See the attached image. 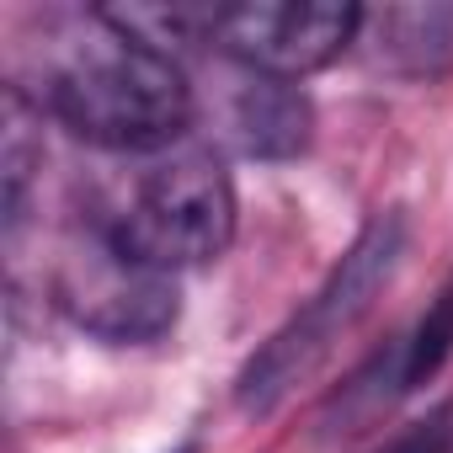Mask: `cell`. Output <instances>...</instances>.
<instances>
[{"label":"cell","instance_id":"obj_1","mask_svg":"<svg viewBox=\"0 0 453 453\" xmlns=\"http://www.w3.org/2000/svg\"><path fill=\"white\" fill-rule=\"evenodd\" d=\"M43 107L86 144L118 155H150L176 144L192 128V86L171 54H155L102 22L86 17V33L43 75Z\"/></svg>","mask_w":453,"mask_h":453},{"label":"cell","instance_id":"obj_2","mask_svg":"<svg viewBox=\"0 0 453 453\" xmlns=\"http://www.w3.org/2000/svg\"><path fill=\"white\" fill-rule=\"evenodd\" d=\"M405 241H411V224L400 208H384L363 224L357 241L347 246V257L320 283V294L246 357V368L235 379V405L246 416H273L294 395V384H304L326 363V352L373 310V299L395 278Z\"/></svg>","mask_w":453,"mask_h":453},{"label":"cell","instance_id":"obj_3","mask_svg":"<svg viewBox=\"0 0 453 453\" xmlns=\"http://www.w3.org/2000/svg\"><path fill=\"white\" fill-rule=\"evenodd\" d=\"M102 230L139 262L176 273V267H203L230 251L235 241V187L213 155H171L150 165L128 203L102 224Z\"/></svg>","mask_w":453,"mask_h":453},{"label":"cell","instance_id":"obj_4","mask_svg":"<svg viewBox=\"0 0 453 453\" xmlns=\"http://www.w3.org/2000/svg\"><path fill=\"white\" fill-rule=\"evenodd\" d=\"M54 304L86 336L112 347H139V342H160L176 326L181 288H176V273H160L128 257L96 224L75 246H65L54 267Z\"/></svg>","mask_w":453,"mask_h":453},{"label":"cell","instance_id":"obj_5","mask_svg":"<svg viewBox=\"0 0 453 453\" xmlns=\"http://www.w3.org/2000/svg\"><path fill=\"white\" fill-rule=\"evenodd\" d=\"M363 22L368 12L352 0H246V6H219L213 43L251 75L304 81L342 59V49L357 43Z\"/></svg>","mask_w":453,"mask_h":453},{"label":"cell","instance_id":"obj_6","mask_svg":"<svg viewBox=\"0 0 453 453\" xmlns=\"http://www.w3.org/2000/svg\"><path fill=\"white\" fill-rule=\"evenodd\" d=\"M230 128H235V144L251 160H294L315 139V107H310V96L294 81L251 75L235 91Z\"/></svg>","mask_w":453,"mask_h":453},{"label":"cell","instance_id":"obj_7","mask_svg":"<svg viewBox=\"0 0 453 453\" xmlns=\"http://www.w3.org/2000/svg\"><path fill=\"white\" fill-rule=\"evenodd\" d=\"M368 54L379 70L405 75V81H437L442 70H453V6L426 0V6H384L368 12L363 22Z\"/></svg>","mask_w":453,"mask_h":453},{"label":"cell","instance_id":"obj_8","mask_svg":"<svg viewBox=\"0 0 453 453\" xmlns=\"http://www.w3.org/2000/svg\"><path fill=\"white\" fill-rule=\"evenodd\" d=\"M102 22H112L118 33H128L134 43L171 54L176 43H203L213 38L219 6H107Z\"/></svg>","mask_w":453,"mask_h":453},{"label":"cell","instance_id":"obj_9","mask_svg":"<svg viewBox=\"0 0 453 453\" xmlns=\"http://www.w3.org/2000/svg\"><path fill=\"white\" fill-rule=\"evenodd\" d=\"M453 352V273L442 278V288L426 299V315L416 320L405 357H400V389H421Z\"/></svg>","mask_w":453,"mask_h":453}]
</instances>
